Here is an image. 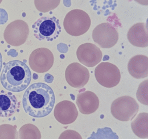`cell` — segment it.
<instances>
[{"label": "cell", "instance_id": "obj_1", "mask_svg": "<svg viewBox=\"0 0 148 139\" xmlns=\"http://www.w3.org/2000/svg\"><path fill=\"white\" fill-rule=\"evenodd\" d=\"M56 102L51 87L42 82L34 83L25 91L22 104L25 112L34 118H43L49 115Z\"/></svg>", "mask_w": 148, "mask_h": 139}, {"label": "cell", "instance_id": "obj_2", "mask_svg": "<svg viewBox=\"0 0 148 139\" xmlns=\"http://www.w3.org/2000/svg\"><path fill=\"white\" fill-rule=\"evenodd\" d=\"M29 67L19 60L10 61L5 64L0 77L2 87L13 92H21L26 89L32 80Z\"/></svg>", "mask_w": 148, "mask_h": 139}, {"label": "cell", "instance_id": "obj_3", "mask_svg": "<svg viewBox=\"0 0 148 139\" xmlns=\"http://www.w3.org/2000/svg\"><path fill=\"white\" fill-rule=\"evenodd\" d=\"M91 19L88 14L80 9H74L69 12L64 18L63 26L66 31L74 36L83 35L91 26Z\"/></svg>", "mask_w": 148, "mask_h": 139}, {"label": "cell", "instance_id": "obj_4", "mask_svg": "<svg viewBox=\"0 0 148 139\" xmlns=\"http://www.w3.org/2000/svg\"><path fill=\"white\" fill-rule=\"evenodd\" d=\"M34 36L39 40L53 41L60 34L59 20L55 17H42L33 25Z\"/></svg>", "mask_w": 148, "mask_h": 139}, {"label": "cell", "instance_id": "obj_5", "mask_svg": "<svg viewBox=\"0 0 148 139\" xmlns=\"http://www.w3.org/2000/svg\"><path fill=\"white\" fill-rule=\"evenodd\" d=\"M139 110V106L132 97L125 95L116 99L111 104L113 117L122 122L132 120Z\"/></svg>", "mask_w": 148, "mask_h": 139}, {"label": "cell", "instance_id": "obj_6", "mask_svg": "<svg viewBox=\"0 0 148 139\" xmlns=\"http://www.w3.org/2000/svg\"><path fill=\"white\" fill-rule=\"evenodd\" d=\"M95 76L99 84L107 88L117 86L121 79L120 71L117 67L108 62L101 63L96 67Z\"/></svg>", "mask_w": 148, "mask_h": 139}, {"label": "cell", "instance_id": "obj_7", "mask_svg": "<svg viewBox=\"0 0 148 139\" xmlns=\"http://www.w3.org/2000/svg\"><path fill=\"white\" fill-rule=\"evenodd\" d=\"M29 34L27 24L22 20H16L9 23L6 27L3 37L10 46L18 47L24 44Z\"/></svg>", "mask_w": 148, "mask_h": 139}, {"label": "cell", "instance_id": "obj_8", "mask_svg": "<svg viewBox=\"0 0 148 139\" xmlns=\"http://www.w3.org/2000/svg\"><path fill=\"white\" fill-rule=\"evenodd\" d=\"M92 39L101 48H110L117 43L119 33L109 23H103L93 30Z\"/></svg>", "mask_w": 148, "mask_h": 139}, {"label": "cell", "instance_id": "obj_9", "mask_svg": "<svg viewBox=\"0 0 148 139\" xmlns=\"http://www.w3.org/2000/svg\"><path fill=\"white\" fill-rule=\"evenodd\" d=\"M54 62L52 52L46 48H39L33 51L29 57V65L34 72L42 73L50 70Z\"/></svg>", "mask_w": 148, "mask_h": 139}, {"label": "cell", "instance_id": "obj_10", "mask_svg": "<svg viewBox=\"0 0 148 139\" xmlns=\"http://www.w3.org/2000/svg\"><path fill=\"white\" fill-rule=\"evenodd\" d=\"M65 77L69 85L80 89L84 87L88 82L90 73L87 68L80 64L73 63L67 67Z\"/></svg>", "mask_w": 148, "mask_h": 139}, {"label": "cell", "instance_id": "obj_11", "mask_svg": "<svg viewBox=\"0 0 148 139\" xmlns=\"http://www.w3.org/2000/svg\"><path fill=\"white\" fill-rule=\"evenodd\" d=\"M76 56L79 61L88 67H93L102 60L103 54L100 49L90 43L80 45L77 51Z\"/></svg>", "mask_w": 148, "mask_h": 139}, {"label": "cell", "instance_id": "obj_12", "mask_svg": "<svg viewBox=\"0 0 148 139\" xmlns=\"http://www.w3.org/2000/svg\"><path fill=\"white\" fill-rule=\"evenodd\" d=\"M54 115L58 122L67 125L76 121L78 112L74 103L69 101H63L56 105Z\"/></svg>", "mask_w": 148, "mask_h": 139}, {"label": "cell", "instance_id": "obj_13", "mask_svg": "<svg viewBox=\"0 0 148 139\" xmlns=\"http://www.w3.org/2000/svg\"><path fill=\"white\" fill-rule=\"evenodd\" d=\"M76 102L79 111L85 115L95 112L99 106V99L97 96L91 91L80 93L77 96Z\"/></svg>", "mask_w": 148, "mask_h": 139}, {"label": "cell", "instance_id": "obj_14", "mask_svg": "<svg viewBox=\"0 0 148 139\" xmlns=\"http://www.w3.org/2000/svg\"><path fill=\"white\" fill-rule=\"evenodd\" d=\"M130 43L137 47H147L148 46V24L143 22L133 25L127 34Z\"/></svg>", "mask_w": 148, "mask_h": 139}, {"label": "cell", "instance_id": "obj_15", "mask_svg": "<svg viewBox=\"0 0 148 139\" xmlns=\"http://www.w3.org/2000/svg\"><path fill=\"white\" fill-rule=\"evenodd\" d=\"M130 74L137 79L144 78L148 76V58L147 56L138 55L132 57L128 64Z\"/></svg>", "mask_w": 148, "mask_h": 139}, {"label": "cell", "instance_id": "obj_16", "mask_svg": "<svg viewBox=\"0 0 148 139\" xmlns=\"http://www.w3.org/2000/svg\"><path fill=\"white\" fill-rule=\"evenodd\" d=\"M19 107L16 97L12 93L0 92V117L8 118L15 114Z\"/></svg>", "mask_w": 148, "mask_h": 139}, {"label": "cell", "instance_id": "obj_17", "mask_svg": "<svg viewBox=\"0 0 148 139\" xmlns=\"http://www.w3.org/2000/svg\"><path fill=\"white\" fill-rule=\"evenodd\" d=\"M131 128L133 133L141 139H148V114H139L131 123Z\"/></svg>", "mask_w": 148, "mask_h": 139}, {"label": "cell", "instance_id": "obj_18", "mask_svg": "<svg viewBox=\"0 0 148 139\" xmlns=\"http://www.w3.org/2000/svg\"><path fill=\"white\" fill-rule=\"evenodd\" d=\"M19 138L21 139H40L41 135L36 126L32 124L23 125L19 131Z\"/></svg>", "mask_w": 148, "mask_h": 139}, {"label": "cell", "instance_id": "obj_19", "mask_svg": "<svg viewBox=\"0 0 148 139\" xmlns=\"http://www.w3.org/2000/svg\"><path fill=\"white\" fill-rule=\"evenodd\" d=\"M0 139H18V132L12 125H0Z\"/></svg>", "mask_w": 148, "mask_h": 139}, {"label": "cell", "instance_id": "obj_20", "mask_svg": "<svg viewBox=\"0 0 148 139\" xmlns=\"http://www.w3.org/2000/svg\"><path fill=\"white\" fill-rule=\"evenodd\" d=\"M137 98L141 104L148 105V80L140 84L137 91Z\"/></svg>", "mask_w": 148, "mask_h": 139}, {"label": "cell", "instance_id": "obj_21", "mask_svg": "<svg viewBox=\"0 0 148 139\" xmlns=\"http://www.w3.org/2000/svg\"><path fill=\"white\" fill-rule=\"evenodd\" d=\"M2 55L0 52V72L2 69Z\"/></svg>", "mask_w": 148, "mask_h": 139}]
</instances>
